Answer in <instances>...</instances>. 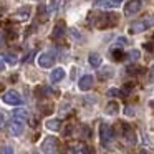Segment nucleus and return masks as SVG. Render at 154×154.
Returning a JSON list of instances; mask_svg holds the SVG:
<instances>
[{
    "instance_id": "nucleus-1",
    "label": "nucleus",
    "mask_w": 154,
    "mask_h": 154,
    "mask_svg": "<svg viewBox=\"0 0 154 154\" xmlns=\"http://www.w3.org/2000/svg\"><path fill=\"white\" fill-rule=\"evenodd\" d=\"M118 17L114 14H100L94 20V25L98 28H104V27H114Z\"/></svg>"
},
{
    "instance_id": "nucleus-2",
    "label": "nucleus",
    "mask_w": 154,
    "mask_h": 154,
    "mask_svg": "<svg viewBox=\"0 0 154 154\" xmlns=\"http://www.w3.org/2000/svg\"><path fill=\"white\" fill-rule=\"evenodd\" d=\"M58 144H60V143H58V137L48 136V137H45V139H43V143H42L40 149L43 151L45 154H57Z\"/></svg>"
},
{
    "instance_id": "nucleus-3",
    "label": "nucleus",
    "mask_w": 154,
    "mask_h": 154,
    "mask_svg": "<svg viewBox=\"0 0 154 154\" xmlns=\"http://www.w3.org/2000/svg\"><path fill=\"white\" fill-rule=\"evenodd\" d=\"M113 128L109 126V124H106V123H103L100 126V139H101V144L103 146H108V144L113 141Z\"/></svg>"
},
{
    "instance_id": "nucleus-4",
    "label": "nucleus",
    "mask_w": 154,
    "mask_h": 154,
    "mask_svg": "<svg viewBox=\"0 0 154 154\" xmlns=\"http://www.w3.org/2000/svg\"><path fill=\"white\" fill-rule=\"evenodd\" d=\"M25 131V124L22 119H17V118H14V119L8 123V133L12 134V136H22Z\"/></svg>"
},
{
    "instance_id": "nucleus-5",
    "label": "nucleus",
    "mask_w": 154,
    "mask_h": 154,
    "mask_svg": "<svg viewBox=\"0 0 154 154\" xmlns=\"http://www.w3.org/2000/svg\"><path fill=\"white\" fill-rule=\"evenodd\" d=\"M149 23H154V18L151 20H139V22H133L129 27V33H141V32L147 30L151 27Z\"/></svg>"
},
{
    "instance_id": "nucleus-6",
    "label": "nucleus",
    "mask_w": 154,
    "mask_h": 154,
    "mask_svg": "<svg viewBox=\"0 0 154 154\" xmlns=\"http://www.w3.org/2000/svg\"><path fill=\"white\" fill-rule=\"evenodd\" d=\"M2 100H4L5 104H10V106H18V104H22V96L17 91H7V93H4Z\"/></svg>"
},
{
    "instance_id": "nucleus-7",
    "label": "nucleus",
    "mask_w": 154,
    "mask_h": 154,
    "mask_svg": "<svg viewBox=\"0 0 154 154\" xmlns=\"http://www.w3.org/2000/svg\"><path fill=\"white\" fill-rule=\"evenodd\" d=\"M53 61H55V55L51 53V51H47V53H42L40 57H38L37 63L40 65L42 68H50V66H53Z\"/></svg>"
},
{
    "instance_id": "nucleus-8",
    "label": "nucleus",
    "mask_w": 154,
    "mask_h": 154,
    "mask_svg": "<svg viewBox=\"0 0 154 154\" xmlns=\"http://www.w3.org/2000/svg\"><path fill=\"white\" fill-rule=\"evenodd\" d=\"M141 7H143L141 0H129V2L126 4V7H124V15L131 17V15L137 14V12L141 10Z\"/></svg>"
},
{
    "instance_id": "nucleus-9",
    "label": "nucleus",
    "mask_w": 154,
    "mask_h": 154,
    "mask_svg": "<svg viewBox=\"0 0 154 154\" xmlns=\"http://www.w3.org/2000/svg\"><path fill=\"white\" fill-rule=\"evenodd\" d=\"M93 83H94V78L91 75H83L80 78V81H78V86H80L81 91H88L93 88Z\"/></svg>"
},
{
    "instance_id": "nucleus-10",
    "label": "nucleus",
    "mask_w": 154,
    "mask_h": 154,
    "mask_svg": "<svg viewBox=\"0 0 154 154\" xmlns=\"http://www.w3.org/2000/svg\"><path fill=\"white\" fill-rule=\"evenodd\" d=\"M123 136H124V139L128 141L129 144H136V133L133 131V128L131 126H128V124H123Z\"/></svg>"
},
{
    "instance_id": "nucleus-11",
    "label": "nucleus",
    "mask_w": 154,
    "mask_h": 154,
    "mask_svg": "<svg viewBox=\"0 0 154 154\" xmlns=\"http://www.w3.org/2000/svg\"><path fill=\"white\" fill-rule=\"evenodd\" d=\"M65 78V70L63 68H55L50 75V81L51 83H60L61 80Z\"/></svg>"
},
{
    "instance_id": "nucleus-12",
    "label": "nucleus",
    "mask_w": 154,
    "mask_h": 154,
    "mask_svg": "<svg viewBox=\"0 0 154 154\" xmlns=\"http://www.w3.org/2000/svg\"><path fill=\"white\" fill-rule=\"evenodd\" d=\"M123 0H98L94 7H104V8H111V7H118Z\"/></svg>"
},
{
    "instance_id": "nucleus-13",
    "label": "nucleus",
    "mask_w": 154,
    "mask_h": 154,
    "mask_svg": "<svg viewBox=\"0 0 154 154\" xmlns=\"http://www.w3.org/2000/svg\"><path fill=\"white\" fill-rule=\"evenodd\" d=\"M118 111H119V104H118L116 101H109V103L106 104V109H104V113L113 116V114L118 113Z\"/></svg>"
},
{
    "instance_id": "nucleus-14",
    "label": "nucleus",
    "mask_w": 154,
    "mask_h": 154,
    "mask_svg": "<svg viewBox=\"0 0 154 154\" xmlns=\"http://www.w3.org/2000/svg\"><path fill=\"white\" fill-rule=\"evenodd\" d=\"M70 154H90V149L85 144H76L75 147L70 149Z\"/></svg>"
},
{
    "instance_id": "nucleus-15",
    "label": "nucleus",
    "mask_w": 154,
    "mask_h": 154,
    "mask_svg": "<svg viewBox=\"0 0 154 154\" xmlns=\"http://www.w3.org/2000/svg\"><path fill=\"white\" fill-rule=\"evenodd\" d=\"M45 126H47L50 131H58L61 128V121L60 119H48L47 123H45Z\"/></svg>"
},
{
    "instance_id": "nucleus-16",
    "label": "nucleus",
    "mask_w": 154,
    "mask_h": 154,
    "mask_svg": "<svg viewBox=\"0 0 154 154\" xmlns=\"http://www.w3.org/2000/svg\"><path fill=\"white\" fill-rule=\"evenodd\" d=\"M14 118L22 119V121H27V119H28V111L23 109V108H18V109L14 111Z\"/></svg>"
},
{
    "instance_id": "nucleus-17",
    "label": "nucleus",
    "mask_w": 154,
    "mask_h": 154,
    "mask_svg": "<svg viewBox=\"0 0 154 154\" xmlns=\"http://www.w3.org/2000/svg\"><path fill=\"white\" fill-rule=\"evenodd\" d=\"M88 61H90V65L93 68H98L101 65V55H98V53H91L90 55V58H88Z\"/></svg>"
},
{
    "instance_id": "nucleus-18",
    "label": "nucleus",
    "mask_w": 154,
    "mask_h": 154,
    "mask_svg": "<svg viewBox=\"0 0 154 154\" xmlns=\"http://www.w3.org/2000/svg\"><path fill=\"white\" fill-rule=\"evenodd\" d=\"M65 30H66V28H65V23H58L57 27H55V30H53V33H51V37L53 38H60V37H63V33H65Z\"/></svg>"
},
{
    "instance_id": "nucleus-19",
    "label": "nucleus",
    "mask_w": 154,
    "mask_h": 154,
    "mask_svg": "<svg viewBox=\"0 0 154 154\" xmlns=\"http://www.w3.org/2000/svg\"><path fill=\"white\" fill-rule=\"evenodd\" d=\"M18 12H20V14L15 15V18H22V20H23V18H28V15H30V7H23Z\"/></svg>"
},
{
    "instance_id": "nucleus-20",
    "label": "nucleus",
    "mask_w": 154,
    "mask_h": 154,
    "mask_svg": "<svg viewBox=\"0 0 154 154\" xmlns=\"http://www.w3.org/2000/svg\"><path fill=\"white\" fill-rule=\"evenodd\" d=\"M37 94L38 96H50V94H53V91L47 86H42V88H37Z\"/></svg>"
},
{
    "instance_id": "nucleus-21",
    "label": "nucleus",
    "mask_w": 154,
    "mask_h": 154,
    "mask_svg": "<svg viewBox=\"0 0 154 154\" xmlns=\"http://www.w3.org/2000/svg\"><path fill=\"white\" fill-rule=\"evenodd\" d=\"M58 5H60V0H51L50 5H48V12H50V14L57 12L58 10Z\"/></svg>"
},
{
    "instance_id": "nucleus-22",
    "label": "nucleus",
    "mask_w": 154,
    "mask_h": 154,
    "mask_svg": "<svg viewBox=\"0 0 154 154\" xmlns=\"http://www.w3.org/2000/svg\"><path fill=\"white\" fill-rule=\"evenodd\" d=\"M129 60L131 61H136V60H139V57H141V53H139V50H133V51H129Z\"/></svg>"
},
{
    "instance_id": "nucleus-23",
    "label": "nucleus",
    "mask_w": 154,
    "mask_h": 154,
    "mask_svg": "<svg viewBox=\"0 0 154 154\" xmlns=\"http://www.w3.org/2000/svg\"><path fill=\"white\" fill-rule=\"evenodd\" d=\"M4 60H5V61H8V63H12V65L17 63V57H15V55H12V53H5Z\"/></svg>"
},
{
    "instance_id": "nucleus-24",
    "label": "nucleus",
    "mask_w": 154,
    "mask_h": 154,
    "mask_svg": "<svg viewBox=\"0 0 154 154\" xmlns=\"http://www.w3.org/2000/svg\"><path fill=\"white\" fill-rule=\"evenodd\" d=\"M111 55H113L114 60H123V58H124V53L121 50H113V51H111Z\"/></svg>"
},
{
    "instance_id": "nucleus-25",
    "label": "nucleus",
    "mask_w": 154,
    "mask_h": 154,
    "mask_svg": "<svg viewBox=\"0 0 154 154\" xmlns=\"http://www.w3.org/2000/svg\"><path fill=\"white\" fill-rule=\"evenodd\" d=\"M0 154H15L14 149H12L10 146H4L2 149H0Z\"/></svg>"
},
{
    "instance_id": "nucleus-26",
    "label": "nucleus",
    "mask_w": 154,
    "mask_h": 154,
    "mask_svg": "<svg viewBox=\"0 0 154 154\" xmlns=\"http://www.w3.org/2000/svg\"><path fill=\"white\" fill-rule=\"evenodd\" d=\"M118 94H121V91L118 90V88H111V90H108V96H118Z\"/></svg>"
},
{
    "instance_id": "nucleus-27",
    "label": "nucleus",
    "mask_w": 154,
    "mask_h": 154,
    "mask_svg": "<svg viewBox=\"0 0 154 154\" xmlns=\"http://www.w3.org/2000/svg\"><path fill=\"white\" fill-rule=\"evenodd\" d=\"M149 80L154 83V65L151 66V70H149Z\"/></svg>"
},
{
    "instance_id": "nucleus-28",
    "label": "nucleus",
    "mask_w": 154,
    "mask_h": 154,
    "mask_svg": "<svg viewBox=\"0 0 154 154\" xmlns=\"http://www.w3.org/2000/svg\"><path fill=\"white\" fill-rule=\"evenodd\" d=\"M126 114H128V116H133V114H134V109H133L131 106H128V108H126Z\"/></svg>"
},
{
    "instance_id": "nucleus-29",
    "label": "nucleus",
    "mask_w": 154,
    "mask_h": 154,
    "mask_svg": "<svg viewBox=\"0 0 154 154\" xmlns=\"http://www.w3.org/2000/svg\"><path fill=\"white\" fill-rule=\"evenodd\" d=\"M109 75H111V70H108V71H101L100 76H109ZM103 80H104V78H103Z\"/></svg>"
},
{
    "instance_id": "nucleus-30",
    "label": "nucleus",
    "mask_w": 154,
    "mask_h": 154,
    "mask_svg": "<svg viewBox=\"0 0 154 154\" xmlns=\"http://www.w3.org/2000/svg\"><path fill=\"white\" fill-rule=\"evenodd\" d=\"M4 123H5V118H4V114L0 113V128L4 126Z\"/></svg>"
},
{
    "instance_id": "nucleus-31",
    "label": "nucleus",
    "mask_w": 154,
    "mask_h": 154,
    "mask_svg": "<svg viewBox=\"0 0 154 154\" xmlns=\"http://www.w3.org/2000/svg\"><path fill=\"white\" fill-rule=\"evenodd\" d=\"M5 70V63H4V60L0 58V71H4Z\"/></svg>"
},
{
    "instance_id": "nucleus-32",
    "label": "nucleus",
    "mask_w": 154,
    "mask_h": 154,
    "mask_svg": "<svg viewBox=\"0 0 154 154\" xmlns=\"http://www.w3.org/2000/svg\"><path fill=\"white\" fill-rule=\"evenodd\" d=\"M2 45H4V35L0 33V47H2Z\"/></svg>"
},
{
    "instance_id": "nucleus-33",
    "label": "nucleus",
    "mask_w": 154,
    "mask_h": 154,
    "mask_svg": "<svg viewBox=\"0 0 154 154\" xmlns=\"http://www.w3.org/2000/svg\"><path fill=\"white\" fill-rule=\"evenodd\" d=\"M137 154H147V152H146V149H141V151H139V152H137Z\"/></svg>"
},
{
    "instance_id": "nucleus-34",
    "label": "nucleus",
    "mask_w": 154,
    "mask_h": 154,
    "mask_svg": "<svg viewBox=\"0 0 154 154\" xmlns=\"http://www.w3.org/2000/svg\"><path fill=\"white\" fill-rule=\"evenodd\" d=\"M149 104H151V106H152V108H154V100H152V101H151V103H149Z\"/></svg>"
},
{
    "instance_id": "nucleus-35",
    "label": "nucleus",
    "mask_w": 154,
    "mask_h": 154,
    "mask_svg": "<svg viewBox=\"0 0 154 154\" xmlns=\"http://www.w3.org/2000/svg\"><path fill=\"white\" fill-rule=\"evenodd\" d=\"M152 40H154V37H152Z\"/></svg>"
}]
</instances>
